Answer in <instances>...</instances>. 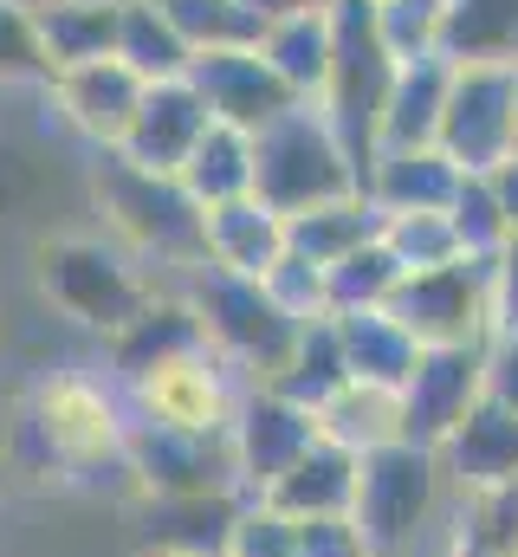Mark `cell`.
Wrapping results in <instances>:
<instances>
[{
	"mask_svg": "<svg viewBox=\"0 0 518 557\" xmlns=\"http://www.w3.org/2000/svg\"><path fill=\"white\" fill-rule=\"evenodd\" d=\"M130 396L111 376L91 370H46L26 389V409L13 428V447L33 460L39 480H98L124 473Z\"/></svg>",
	"mask_w": 518,
	"mask_h": 557,
	"instance_id": "1",
	"label": "cell"
},
{
	"mask_svg": "<svg viewBox=\"0 0 518 557\" xmlns=\"http://www.w3.org/2000/svg\"><path fill=\"white\" fill-rule=\"evenodd\" d=\"M85 188H91V208L104 221V240L124 247L162 285L201 267V201L182 188V175H156L118 149H91Z\"/></svg>",
	"mask_w": 518,
	"mask_h": 557,
	"instance_id": "2",
	"label": "cell"
},
{
	"mask_svg": "<svg viewBox=\"0 0 518 557\" xmlns=\"http://www.w3.org/2000/svg\"><path fill=\"white\" fill-rule=\"evenodd\" d=\"M33 285L65 324L91 331L98 344H111L162 292V278L149 267H136L104 234H46V240H33Z\"/></svg>",
	"mask_w": 518,
	"mask_h": 557,
	"instance_id": "3",
	"label": "cell"
},
{
	"mask_svg": "<svg viewBox=\"0 0 518 557\" xmlns=\"http://www.w3.org/2000/svg\"><path fill=\"white\" fill-rule=\"evenodd\" d=\"M169 285L188 298L208 350L227 357L247 376V389H266L285 370V357H292V344H298L305 324L279 311V298L266 292V278H240V273H221V267H188Z\"/></svg>",
	"mask_w": 518,
	"mask_h": 557,
	"instance_id": "4",
	"label": "cell"
},
{
	"mask_svg": "<svg viewBox=\"0 0 518 557\" xmlns=\"http://www.w3.org/2000/svg\"><path fill=\"white\" fill-rule=\"evenodd\" d=\"M363 188V169L357 156L337 143V131L324 124L318 104H292L279 124H266L254 137V195L272 214H305L318 201H337Z\"/></svg>",
	"mask_w": 518,
	"mask_h": 557,
	"instance_id": "5",
	"label": "cell"
},
{
	"mask_svg": "<svg viewBox=\"0 0 518 557\" xmlns=\"http://www.w3.org/2000/svg\"><path fill=\"white\" fill-rule=\"evenodd\" d=\"M441 454L434 447H415V441H388L377 454H363V473H357V506L350 519L363 525L370 552L377 557H408L421 545V532L434 525L441 512Z\"/></svg>",
	"mask_w": 518,
	"mask_h": 557,
	"instance_id": "6",
	"label": "cell"
},
{
	"mask_svg": "<svg viewBox=\"0 0 518 557\" xmlns=\"http://www.w3.org/2000/svg\"><path fill=\"white\" fill-rule=\"evenodd\" d=\"M395 59L377 39V20H370V0H337V59H331V78H324V124L337 131V143L357 156V169L370 162L377 131H383V104L388 85H395Z\"/></svg>",
	"mask_w": 518,
	"mask_h": 557,
	"instance_id": "7",
	"label": "cell"
},
{
	"mask_svg": "<svg viewBox=\"0 0 518 557\" xmlns=\"http://www.w3.org/2000/svg\"><path fill=\"white\" fill-rule=\"evenodd\" d=\"M434 149H447L460 175H493L518 156V65H454Z\"/></svg>",
	"mask_w": 518,
	"mask_h": 557,
	"instance_id": "8",
	"label": "cell"
},
{
	"mask_svg": "<svg viewBox=\"0 0 518 557\" xmlns=\"http://www.w3.org/2000/svg\"><path fill=\"white\" fill-rule=\"evenodd\" d=\"M388 318L421 344V350H480L493 337V305H486V267L454 260L434 273H408L388 298Z\"/></svg>",
	"mask_w": 518,
	"mask_h": 557,
	"instance_id": "9",
	"label": "cell"
},
{
	"mask_svg": "<svg viewBox=\"0 0 518 557\" xmlns=\"http://www.w3.org/2000/svg\"><path fill=\"white\" fill-rule=\"evenodd\" d=\"M124 396L136 421H162V428H188V434H227L234 416H240L247 376L201 344V350L149 370L143 383H130Z\"/></svg>",
	"mask_w": 518,
	"mask_h": 557,
	"instance_id": "10",
	"label": "cell"
},
{
	"mask_svg": "<svg viewBox=\"0 0 518 557\" xmlns=\"http://www.w3.org/2000/svg\"><path fill=\"white\" fill-rule=\"evenodd\" d=\"M124 473L136 499L143 493H240L227 434H188V428H162V421L136 416H130L124 441Z\"/></svg>",
	"mask_w": 518,
	"mask_h": 557,
	"instance_id": "11",
	"label": "cell"
},
{
	"mask_svg": "<svg viewBox=\"0 0 518 557\" xmlns=\"http://www.w3.org/2000/svg\"><path fill=\"white\" fill-rule=\"evenodd\" d=\"M247 493H143L130 506L136 557H227Z\"/></svg>",
	"mask_w": 518,
	"mask_h": 557,
	"instance_id": "12",
	"label": "cell"
},
{
	"mask_svg": "<svg viewBox=\"0 0 518 557\" xmlns=\"http://www.w3.org/2000/svg\"><path fill=\"white\" fill-rule=\"evenodd\" d=\"M234 441V473H240V493L247 499H266L318 441V416L285 403L279 389H247L240 396V416L227 428Z\"/></svg>",
	"mask_w": 518,
	"mask_h": 557,
	"instance_id": "13",
	"label": "cell"
},
{
	"mask_svg": "<svg viewBox=\"0 0 518 557\" xmlns=\"http://www.w3.org/2000/svg\"><path fill=\"white\" fill-rule=\"evenodd\" d=\"M188 85L201 91V104H208L214 124H234V131H247V137H259L266 124H279L292 104H305V98H292V85L266 65L259 46L201 52V59L188 65Z\"/></svg>",
	"mask_w": 518,
	"mask_h": 557,
	"instance_id": "14",
	"label": "cell"
},
{
	"mask_svg": "<svg viewBox=\"0 0 518 557\" xmlns=\"http://www.w3.org/2000/svg\"><path fill=\"white\" fill-rule=\"evenodd\" d=\"M486 396V344L480 350H421L415 376L402 383V421L415 447H434L473 416V403Z\"/></svg>",
	"mask_w": 518,
	"mask_h": 557,
	"instance_id": "15",
	"label": "cell"
},
{
	"mask_svg": "<svg viewBox=\"0 0 518 557\" xmlns=\"http://www.w3.org/2000/svg\"><path fill=\"white\" fill-rule=\"evenodd\" d=\"M143 78L130 72L124 59H98V65H72L46 78V104L59 111V124L72 137H85L91 149H118L130 137V117L143 104Z\"/></svg>",
	"mask_w": 518,
	"mask_h": 557,
	"instance_id": "16",
	"label": "cell"
},
{
	"mask_svg": "<svg viewBox=\"0 0 518 557\" xmlns=\"http://www.w3.org/2000/svg\"><path fill=\"white\" fill-rule=\"evenodd\" d=\"M208 124H214V117H208L201 91H195L188 78H162V85L143 91V104H136V117H130V137L118 143V156L156 169V175H182L188 149L201 143Z\"/></svg>",
	"mask_w": 518,
	"mask_h": 557,
	"instance_id": "17",
	"label": "cell"
},
{
	"mask_svg": "<svg viewBox=\"0 0 518 557\" xmlns=\"http://www.w3.org/2000/svg\"><path fill=\"white\" fill-rule=\"evenodd\" d=\"M201 344H208V337H201L188 298H182L175 285H162L156 305H149L143 318H130L124 331L104 344V363H111V383L130 389V383H143L149 370H162V363H175V357H188V350H201Z\"/></svg>",
	"mask_w": 518,
	"mask_h": 557,
	"instance_id": "18",
	"label": "cell"
},
{
	"mask_svg": "<svg viewBox=\"0 0 518 557\" xmlns=\"http://www.w3.org/2000/svg\"><path fill=\"white\" fill-rule=\"evenodd\" d=\"M279 260H285V214H272L259 195L201 208V267L266 278Z\"/></svg>",
	"mask_w": 518,
	"mask_h": 557,
	"instance_id": "19",
	"label": "cell"
},
{
	"mask_svg": "<svg viewBox=\"0 0 518 557\" xmlns=\"http://www.w3.org/2000/svg\"><path fill=\"white\" fill-rule=\"evenodd\" d=\"M363 195L383 214H447L454 195H460V169L434 143H421V149H377L363 162Z\"/></svg>",
	"mask_w": 518,
	"mask_h": 557,
	"instance_id": "20",
	"label": "cell"
},
{
	"mask_svg": "<svg viewBox=\"0 0 518 557\" xmlns=\"http://www.w3.org/2000/svg\"><path fill=\"white\" fill-rule=\"evenodd\" d=\"M441 473H447L460 493H486V486L518 480V416L499 409L493 396H480L473 416L441 441Z\"/></svg>",
	"mask_w": 518,
	"mask_h": 557,
	"instance_id": "21",
	"label": "cell"
},
{
	"mask_svg": "<svg viewBox=\"0 0 518 557\" xmlns=\"http://www.w3.org/2000/svg\"><path fill=\"white\" fill-rule=\"evenodd\" d=\"M33 26L52 72L98 65V59H118L124 0H33Z\"/></svg>",
	"mask_w": 518,
	"mask_h": 557,
	"instance_id": "22",
	"label": "cell"
},
{
	"mask_svg": "<svg viewBox=\"0 0 518 557\" xmlns=\"http://www.w3.org/2000/svg\"><path fill=\"white\" fill-rule=\"evenodd\" d=\"M259 52H266V65L292 85V98L318 104V98H324V78H331V59H337V7L266 20Z\"/></svg>",
	"mask_w": 518,
	"mask_h": 557,
	"instance_id": "23",
	"label": "cell"
},
{
	"mask_svg": "<svg viewBox=\"0 0 518 557\" xmlns=\"http://www.w3.org/2000/svg\"><path fill=\"white\" fill-rule=\"evenodd\" d=\"M370 240H383V208L363 188H350L337 201H318V208H305V214L285 221V253H298V260H311L324 273L337 260H350L357 247H370Z\"/></svg>",
	"mask_w": 518,
	"mask_h": 557,
	"instance_id": "24",
	"label": "cell"
},
{
	"mask_svg": "<svg viewBox=\"0 0 518 557\" xmlns=\"http://www.w3.org/2000/svg\"><path fill=\"white\" fill-rule=\"evenodd\" d=\"M357 473H363V454L337 447V441H311V454L266 493V506H279L285 519H331V512H350L357 506Z\"/></svg>",
	"mask_w": 518,
	"mask_h": 557,
	"instance_id": "25",
	"label": "cell"
},
{
	"mask_svg": "<svg viewBox=\"0 0 518 557\" xmlns=\"http://www.w3.org/2000/svg\"><path fill=\"white\" fill-rule=\"evenodd\" d=\"M447 85H454V65H447V59H415V65H402L395 85H388L377 149H421V143L441 137ZM377 149H370V156H377Z\"/></svg>",
	"mask_w": 518,
	"mask_h": 557,
	"instance_id": "26",
	"label": "cell"
},
{
	"mask_svg": "<svg viewBox=\"0 0 518 557\" xmlns=\"http://www.w3.org/2000/svg\"><path fill=\"white\" fill-rule=\"evenodd\" d=\"M318 434L350 447V454H377L388 441H408V421H402V389H383V383H363L350 376L324 409H318Z\"/></svg>",
	"mask_w": 518,
	"mask_h": 557,
	"instance_id": "27",
	"label": "cell"
},
{
	"mask_svg": "<svg viewBox=\"0 0 518 557\" xmlns=\"http://www.w3.org/2000/svg\"><path fill=\"white\" fill-rule=\"evenodd\" d=\"M337 344H344L350 376L383 383V389H402L415 376V363H421V344L388 318V305L383 311H344L337 318Z\"/></svg>",
	"mask_w": 518,
	"mask_h": 557,
	"instance_id": "28",
	"label": "cell"
},
{
	"mask_svg": "<svg viewBox=\"0 0 518 557\" xmlns=\"http://www.w3.org/2000/svg\"><path fill=\"white\" fill-rule=\"evenodd\" d=\"M447 65H518V0H447Z\"/></svg>",
	"mask_w": 518,
	"mask_h": 557,
	"instance_id": "29",
	"label": "cell"
},
{
	"mask_svg": "<svg viewBox=\"0 0 518 557\" xmlns=\"http://www.w3.org/2000/svg\"><path fill=\"white\" fill-rule=\"evenodd\" d=\"M344 383H350V363H344V344H337V318H318V324H305V331H298V344H292L285 370H279L266 389H279L285 403H298V409H311V416H318Z\"/></svg>",
	"mask_w": 518,
	"mask_h": 557,
	"instance_id": "30",
	"label": "cell"
},
{
	"mask_svg": "<svg viewBox=\"0 0 518 557\" xmlns=\"http://www.w3.org/2000/svg\"><path fill=\"white\" fill-rule=\"evenodd\" d=\"M182 188L201 208H221V201L254 195V137L234 131V124H208L201 143L188 149V162H182Z\"/></svg>",
	"mask_w": 518,
	"mask_h": 557,
	"instance_id": "31",
	"label": "cell"
},
{
	"mask_svg": "<svg viewBox=\"0 0 518 557\" xmlns=\"http://www.w3.org/2000/svg\"><path fill=\"white\" fill-rule=\"evenodd\" d=\"M118 59L143 85H162V78H188L195 52L182 46V33L169 26V13L156 0H124V26H118Z\"/></svg>",
	"mask_w": 518,
	"mask_h": 557,
	"instance_id": "32",
	"label": "cell"
},
{
	"mask_svg": "<svg viewBox=\"0 0 518 557\" xmlns=\"http://www.w3.org/2000/svg\"><path fill=\"white\" fill-rule=\"evenodd\" d=\"M169 13V26L182 33V46L201 52H234V46H259L266 20L254 0H156Z\"/></svg>",
	"mask_w": 518,
	"mask_h": 557,
	"instance_id": "33",
	"label": "cell"
},
{
	"mask_svg": "<svg viewBox=\"0 0 518 557\" xmlns=\"http://www.w3.org/2000/svg\"><path fill=\"white\" fill-rule=\"evenodd\" d=\"M447 557H518V480L460 493V525Z\"/></svg>",
	"mask_w": 518,
	"mask_h": 557,
	"instance_id": "34",
	"label": "cell"
},
{
	"mask_svg": "<svg viewBox=\"0 0 518 557\" xmlns=\"http://www.w3.org/2000/svg\"><path fill=\"white\" fill-rule=\"evenodd\" d=\"M383 247H388V260L402 267V278L467 260V247L454 234V214H383Z\"/></svg>",
	"mask_w": 518,
	"mask_h": 557,
	"instance_id": "35",
	"label": "cell"
},
{
	"mask_svg": "<svg viewBox=\"0 0 518 557\" xmlns=\"http://www.w3.org/2000/svg\"><path fill=\"white\" fill-rule=\"evenodd\" d=\"M377 39L388 46L395 65L415 59H441V26H447V0H370Z\"/></svg>",
	"mask_w": 518,
	"mask_h": 557,
	"instance_id": "36",
	"label": "cell"
},
{
	"mask_svg": "<svg viewBox=\"0 0 518 557\" xmlns=\"http://www.w3.org/2000/svg\"><path fill=\"white\" fill-rule=\"evenodd\" d=\"M324 285H331V318H344V311H383L388 298H395V285H402V267L388 260L383 240H370L350 260H337L324 273Z\"/></svg>",
	"mask_w": 518,
	"mask_h": 557,
	"instance_id": "37",
	"label": "cell"
},
{
	"mask_svg": "<svg viewBox=\"0 0 518 557\" xmlns=\"http://www.w3.org/2000/svg\"><path fill=\"white\" fill-rule=\"evenodd\" d=\"M454 234H460V247H467V260H493L506 240H513V227H506V208H499V195H493V182L486 175H460V195H454Z\"/></svg>",
	"mask_w": 518,
	"mask_h": 557,
	"instance_id": "38",
	"label": "cell"
},
{
	"mask_svg": "<svg viewBox=\"0 0 518 557\" xmlns=\"http://www.w3.org/2000/svg\"><path fill=\"white\" fill-rule=\"evenodd\" d=\"M52 65L39 52V26H33V0H0V85H39L46 91Z\"/></svg>",
	"mask_w": 518,
	"mask_h": 557,
	"instance_id": "39",
	"label": "cell"
},
{
	"mask_svg": "<svg viewBox=\"0 0 518 557\" xmlns=\"http://www.w3.org/2000/svg\"><path fill=\"white\" fill-rule=\"evenodd\" d=\"M266 292H272V298H279V311H285V318H298V324L331 318V285H324V267H311V260H298V253H285V260L266 273Z\"/></svg>",
	"mask_w": 518,
	"mask_h": 557,
	"instance_id": "40",
	"label": "cell"
},
{
	"mask_svg": "<svg viewBox=\"0 0 518 557\" xmlns=\"http://www.w3.org/2000/svg\"><path fill=\"white\" fill-rule=\"evenodd\" d=\"M227 557H298V519H285L266 499H247V512L227 539Z\"/></svg>",
	"mask_w": 518,
	"mask_h": 557,
	"instance_id": "41",
	"label": "cell"
},
{
	"mask_svg": "<svg viewBox=\"0 0 518 557\" xmlns=\"http://www.w3.org/2000/svg\"><path fill=\"white\" fill-rule=\"evenodd\" d=\"M298 557H377L363 525L350 512H331V519H298Z\"/></svg>",
	"mask_w": 518,
	"mask_h": 557,
	"instance_id": "42",
	"label": "cell"
},
{
	"mask_svg": "<svg viewBox=\"0 0 518 557\" xmlns=\"http://www.w3.org/2000/svg\"><path fill=\"white\" fill-rule=\"evenodd\" d=\"M486 305H493V337H518V240L486 260Z\"/></svg>",
	"mask_w": 518,
	"mask_h": 557,
	"instance_id": "43",
	"label": "cell"
},
{
	"mask_svg": "<svg viewBox=\"0 0 518 557\" xmlns=\"http://www.w3.org/2000/svg\"><path fill=\"white\" fill-rule=\"evenodd\" d=\"M33 195H39V169L26 162V149L0 143V214H20Z\"/></svg>",
	"mask_w": 518,
	"mask_h": 557,
	"instance_id": "44",
	"label": "cell"
},
{
	"mask_svg": "<svg viewBox=\"0 0 518 557\" xmlns=\"http://www.w3.org/2000/svg\"><path fill=\"white\" fill-rule=\"evenodd\" d=\"M486 396L518 416V337H486Z\"/></svg>",
	"mask_w": 518,
	"mask_h": 557,
	"instance_id": "45",
	"label": "cell"
},
{
	"mask_svg": "<svg viewBox=\"0 0 518 557\" xmlns=\"http://www.w3.org/2000/svg\"><path fill=\"white\" fill-rule=\"evenodd\" d=\"M486 182H493V195H499V208H506V227H513V240H518V156H506Z\"/></svg>",
	"mask_w": 518,
	"mask_h": 557,
	"instance_id": "46",
	"label": "cell"
},
{
	"mask_svg": "<svg viewBox=\"0 0 518 557\" xmlns=\"http://www.w3.org/2000/svg\"><path fill=\"white\" fill-rule=\"evenodd\" d=\"M259 20H285V13H318V7H337V0H254Z\"/></svg>",
	"mask_w": 518,
	"mask_h": 557,
	"instance_id": "47",
	"label": "cell"
},
{
	"mask_svg": "<svg viewBox=\"0 0 518 557\" xmlns=\"http://www.w3.org/2000/svg\"><path fill=\"white\" fill-rule=\"evenodd\" d=\"M7 473H13V467H7V441H0V480H7Z\"/></svg>",
	"mask_w": 518,
	"mask_h": 557,
	"instance_id": "48",
	"label": "cell"
}]
</instances>
